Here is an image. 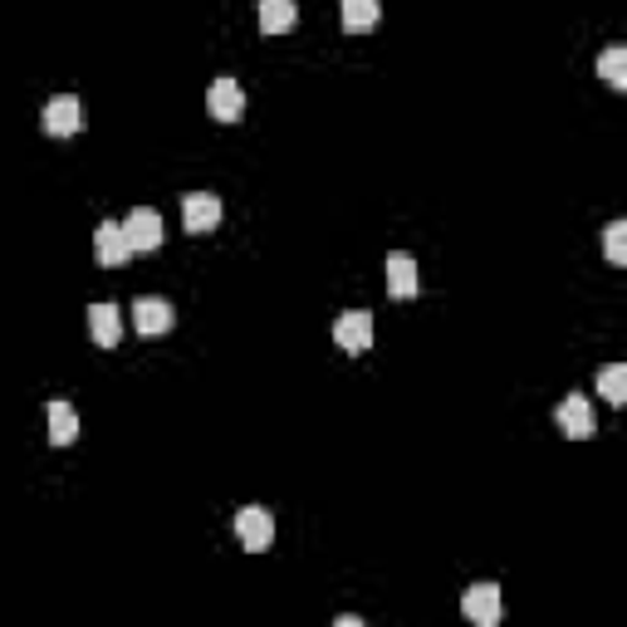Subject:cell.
<instances>
[{
    "label": "cell",
    "mask_w": 627,
    "mask_h": 627,
    "mask_svg": "<svg viewBox=\"0 0 627 627\" xmlns=\"http://www.w3.org/2000/svg\"><path fill=\"white\" fill-rule=\"evenodd\" d=\"M235 539H241L245 554H265V549L274 544V515L265 505H245L235 509Z\"/></svg>",
    "instance_id": "cell-1"
},
{
    "label": "cell",
    "mask_w": 627,
    "mask_h": 627,
    "mask_svg": "<svg viewBox=\"0 0 627 627\" xmlns=\"http://www.w3.org/2000/svg\"><path fill=\"white\" fill-rule=\"evenodd\" d=\"M84 103H78L74 94H59V98H49L45 103V113H39V127H45L49 137H74V133H84Z\"/></svg>",
    "instance_id": "cell-2"
},
{
    "label": "cell",
    "mask_w": 627,
    "mask_h": 627,
    "mask_svg": "<svg viewBox=\"0 0 627 627\" xmlns=\"http://www.w3.org/2000/svg\"><path fill=\"white\" fill-rule=\"evenodd\" d=\"M123 235H127V245H133V255H157L162 250V216L152 211V206H137V211H127V221H123Z\"/></svg>",
    "instance_id": "cell-3"
},
{
    "label": "cell",
    "mask_w": 627,
    "mask_h": 627,
    "mask_svg": "<svg viewBox=\"0 0 627 627\" xmlns=\"http://www.w3.org/2000/svg\"><path fill=\"white\" fill-rule=\"evenodd\" d=\"M554 421H558V431H564L568 441H588L598 431V417H593V402L583 397V392H568L564 402H558V411H554Z\"/></svg>",
    "instance_id": "cell-4"
},
{
    "label": "cell",
    "mask_w": 627,
    "mask_h": 627,
    "mask_svg": "<svg viewBox=\"0 0 627 627\" xmlns=\"http://www.w3.org/2000/svg\"><path fill=\"white\" fill-rule=\"evenodd\" d=\"M206 108H211L216 123H241L245 118V88L235 84L231 74H221L211 84V94H206Z\"/></svg>",
    "instance_id": "cell-5"
},
{
    "label": "cell",
    "mask_w": 627,
    "mask_h": 627,
    "mask_svg": "<svg viewBox=\"0 0 627 627\" xmlns=\"http://www.w3.org/2000/svg\"><path fill=\"white\" fill-rule=\"evenodd\" d=\"M182 225L192 235H211L216 225H221V196H211V192L182 196Z\"/></svg>",
    "instance_id": "cell-6"
},
{
    "label": "cell",
    "mask_w": 627,
    "mask_h": 627,
    "mask_svg": "<svg viewBox=\"0 0 627 627\" xmlns=\"http://www.w3.org/2000/svg\"><path fill=\"white\" fill-rule=\"evenodd\" d=\"M94 255H98V265H103V270H118V265L133 260V245H127V235H123V221H98Z\"/></svg>",
    "instance_id": "cell-7"
},
{
    "label": "cell",
    "mask_w": 627,
    "mask_h": 627,
    "mask_svg": "<svg viewBox=\"0 0 627 627\" xmlns=\"http://www.w3.org/2000/svg\"><path fill=\"white\" fill-rule=\"evenodd\" d=\"M333 343H339L343 353H368L372 348V314L368 309L339 314V323H333Z\"/></svg>",
    "instance_id": "cell-8"
},
{
    "label": "cell",
    "mask_w": 627,
    "mask_h": 627,
    "mask_svg": "<svg viewBox=\"0 0 627 627\" xmlns=\"http://www.w3.org/2000/svg\"><path fill=\"white\" fill-rule=\"evenodd\" d=\"M460 613H466V623H476V627H495L500 623V588L470 583L466 593H460Z\"/></svg>",
    "instance_id": "cell-9"
},
{
    "label": "cell",
    "mask_w": 627,
    "mask_h": 627,
    "mask_svg": "<svg viewBox=\"0 0 627 627\" xmlns=\"http://www.w3.org/2000/svg\"><path fill=\"white\" fill-rule=\"evenodd\" d=\"M176 323L172 304L167 299H152V294H143V299L133 304V329L143 333V339H157V333H167Z\"/></svg>",
    "instance_id": "cell-10"
},
{
    "label": "cell",
    "mask_w": 627,
    "mask_h": 627,
    "mask_svg": "<svg viewBox=\"0 0 627 627\" xmlns=\"http://www.w3.org/2000/svg\"><path fill=\"white\" fill-rule=\"evenodd\" d=\"M417 290H421L417 260H411L407 250H392V255H388V294H392V299H411Z\"/></svg>",
    "instance_id": "cell-11"
},
{
    "label": "cell",
    "mask_w": 627,
    "mask_h": 627,
    "mask_svg": "<svg viewBox=\"0 0 627 627\" xmlns=\"http://www.w3.org/2000/svg\"><path fill=\"white\" fill-rule=\"evenodd\" d=\"M88 333H94L98 348H118L123 343V314H118V304H94L88 309Z\"/></svg>",
    "instance_id": "cell-12"
},
{
    "label": "cell",
    "mask_w": 627,
    "mask_h": 627,
    "mask_svg": "<svg viewBox=\"0 0 627 627\" xmlns=\"http://www.w3.org/2000/svg\"><path fill=\"white\" fill-rule=\"evenodd\" d=\"M339 20L348 35H368V29H378L382 5L378 0H339Z\"/></svg>",
    "instance_id": "cell-13"
},
{
    "label": "cell",
    "mask_w": 627,
    "mask_h": 627,
    "mask_svg": "<svg viewBox=\"0 0 627 627\" xmlns=\"http://www.w3.org/2000/svg\"><path fill=\"white\" fill-rule=\"evenodd\" d=\"M294 20H299V5H294V0H260V29L265 35H290Z\"/></svg>",
    "instance_id": "cell-14"
},
{
    "label": "cell",
    "mask_w": 627,
    "mask_h": 627,
    "mask_svg": "<svg viewBox=\"0 0 627 627\" xmlns=\"http://www.w3.org/2000/svg\"><path fill=\"white\" fill-rule=\"evenodd\" d=\"M49 441L54 446H74L78 441V411L69 402H49Z\"/></svg>",
    "instance_id": "cell-15"
},
{
    "label": "cell",
    "mask_w": 627,
    "mask_h": 627,
    "mask_svg": "<svg viewBox=\"0 0 627 627\" xmlns=\"http://www.w3.org/2000/svg\"><path fill=\"white\" fill-rule=\"evenodd\" d=\"M598 74H603L607 88H627V49L623 45L603 49V54H598Z\"/></svg>",
    "instance_id": "cell-16"
},
{
    "label": "cell",
    "mask_w": 627,
    "mask_h": 627,
    "mask_svg": "<svg viewBox=\"0 0 627 627\" xmlns=\"http://www.w3.org/2000/svg\"><path fill=\"white\" fill-rule=\"evenodd\" d=\"M598 392H603V402L623 407V402H627V368H623V362H607V368L598 372Z\"/></svg>",
    "instance_id": "cell-17"
},
{
    "label": "cell",
    "mask_w": 627,
    "mask_h": 627,
    "mask_svg": "<svg viewBox=\"0 0 627 627\" xmlns=\"http://www.w3.org/2000/svg\"><path fill=\"white\" fill-rule=\"evenodd\" d=\"M603 255L613 265H627V221H607L603 231Z\"/></svg>",
    "instance_id": "cell-18"
}]
</instances>
